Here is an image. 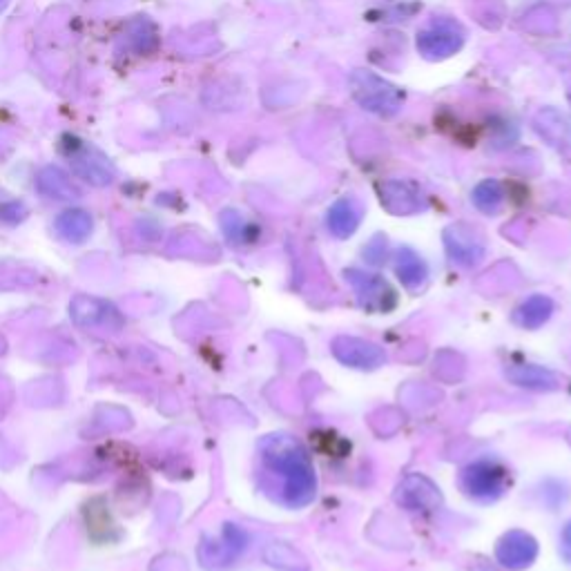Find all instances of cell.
I'll use <instances>...</instances> for the list:
<instances>
[{"label": "cell", "mask_w": 571, "mask_h": 571, "mask_svg": "<svg viewBox=\"0 0 571 571\" xmlns=\"http://www.w3.org/2000/svg\"><path fill=\"white\" fill-rule=\"evenodd\" d=\"M264 460L270 471L282 476L284 502L288 507H306L315 498V471L302 444L286 435H273L264 444Z\"/></svg>", "instance_id": "6da1fadb"}, {"label": "cell", "mask_w": 571, "mask_h": 571, "mask_svg": "<svg viewBox=\"0 0 571 571\" xmlns=\"http://www.w3.org/2000/svg\"><path fill=\"white\" fill-rule=\"evenodd\" d=\"M351 94L366 112L377 116L398 114L404 103V92L400 87L371 70H355L351 74Z\"/></svg>", "instance_id": "7a4b0ae2"}, {"label": "cell", "mask_w": 571, "mask_h": 571, "mask_svg": "<svg viewBox=\"0 0 571 571\" xmlns=\"http://www.w3.org/2000/svg\"><path fill=\"white\" fill-rule=\"evenodd\" d=\"M464 45V29L451 18H435V21L422 29L415 38V47L427 61H444L458 54Z\"/></svg>", "instance_id": "3957f363"}, {"label": "cell", "mask_w": 571, "mask_h": 571, "mask_svg": "<svg viewBox=\"0 0 571 571\" xmlns=\"http://www.w3.org/2000/svg\"><path fill=\"white\" fill-rule=\"evenodd\" d=\"M462 489L473 500H496L507 487V471L493 460H478L462 469Z\"/></svg>", "instance_id": "277c9868"}, {"label": "cell", "mask_w": 571, "mask_h": 571, "mask_svg": "<svg viewBox=\"0 0 571 571\" xmlns=\"http://www.w3.org/2000/svg\"><path fill=\"white\" fill-rule=\"evenodd\" d=\"M331 351L337 362L351 366V369L373 371L386 362L384 348L369 340H362V337H348V335L335 337Z\"/></svg>", "instance_id": "5b68a950"}, {"label": "cell", "mask_w": 571, "mask_h": 571, "mask_svg": "<svg viewBox=\"0 0 571 571\" xmlns=\"http://www.w3.org/2000/svg\"><path fill=\"white\" fill-rule=\"evenodd\" d=\"M65 152L72 161L74 172L85 181L94 183V186H108V183L114 179V170L108 159H105L99 150L85 145L83 141L70 139V143H65Z\"/></svg>", "instance_id": "8992f818"}, {"label": "cell", "mask_w": 571, "mask_h": 571, "mask_svg": "<svg viewBox=\"0 0 571 571\" xmlns=\"http://www.w3.org/2000/svg\"><path fill=\"white\" fill-rule=\"evenodd\" d=\"M496 558L502 567L511 571L527 569L529 565H534V560L538 558L536 538L527 534V531H509V534L500 538L496 547Z\"/></svg>", "instance_id": "52a82bcc"}, {"label": "cell", "mask_w": 571, "mask_h": 571, "mask_svg": "<svg viewBox=\"0 0 571 571\" xmlns=\"http://www.w3.org/2000/svg\"><path fill=\"white\" fill-rule=\"evenodd\" d=\"M346 282L355 288L357 299L364 308H371V311H386L393 304L395 293L391 286L384 282L380 275H369L364 270L351 268L344 273Z\"/></svg>", "instance_id": "ba28073f"}, {"label": "cell", "mask_w": 571, "mask_h": 571, "mask_svg": "<svg viewBox=\"0 0 571 571\" xmlns=\"http://www.w3.org/2000/svg\"><path fill=\"white\" fill-rule=\"evenodd\" d=\"M395 500L411 511H433L442 505V493L427 476L411 473L400 482Z\"/></svg>", "instance_id": "9c48e42d"}, {"label": "cell", "mask_w": 571, "mask_h": 571, "mask_svg": "<svg viewBox=\"0 0 571 571\" xmlns=\"http://www.w3.org/2000/svg\"><path fill=\"white\" fill-rule=\"evenodd\" d=\"M444 246H447L451 261H456L464 268L480 264L482 257H485V244L473 235V230L464 226H453L444 232Z\"/></svg>", "instance_id": "30bf717a"}, {"label": "cell", "mask_w": 571, "mask_h": 571, "mask_svg": "<svg viewBox=\"0 0 571 571\" xmlns=\"http://www.w3.org/2000/svg\"><path fill=\"white\" fill-rule=\"evenodd\" d=\"M380 199L382 206L393 215H413L427 206L422 192L406 181H384L380 186Z\"/></svg>", "instance_id": "8fae6325"}, {"label": "cell", "mask_w": 571, "mask_h": 571, "mask_svg": "<svg viewBox=\"0 0 571 571\" xmlns=\"http://www.w3.org/2000/svg\"><path fill=\"white\" fill-rule=\"evenodd\" d=\"M74 322L85 328H121V315L116 308L92 297H76L72 302Z\"/></svg>", "instance_id": "7c38bea8"}, {"label": "cell", "mask_w": 571, "mask_h": 571, "mask_svg": "<svg viewBox=\"0 0 571 571\" xmlns=\"http://www.w3.org/2000/svg\"><path fill=\"white\" fill-rule=\"evenodd\" d=\"M362 221V206L353 197L337 199L326 215V226L331 230V235L337 239H348L355 235V230L360 228Z\"/></svg>", "instance_id": "4fadbf2b"}, {"label": "cell", "mask_w": 571, "mask_h": 571, "mask_svg": "<svg viewBox=\"0 0 571 571\" xmlns=\"http://www.w3.org/2000/svg\"><path fill=\"white\" fill-rule=\"evenodd\" d=\"M505 375L511 384L520 386V389H529V391H556L560 386V380L554 371L543 369V366H536V364L509 366Z\"/></svg>", "instance_id": "5bb4252c"}, {"label": "cell", "mask_w": 571, "mask_h": 571, "mask_svg": "<svg viewBox=\"0 0 571 571\" xmlns=\"http://www.w3.org/2000/svg\"><path fill=\"white\" fill-rule=\"evenodd\" d=\"M246 531H241L239 527L235 525H226L224 529V538H221V543L219 545H208V547H203V549H208L210 554L206 556L203 554V560L206 563L203 565H208V567H224V565H230L232 560H235L241 551L246 549Z\"/></svg>", "instance_id": "9a60e30c"}, {"label": "cell", "mask_w": 571, "mask_h": 571, "mask_svg": "<svg viewBox=\"0 0 571 571\" xmlns=\"http://www.w3.org/2000/svg\"><path fill=\"white\" fill-rule=\"evenodd\" d=\"M395 275L400 277L404 288L418 290L424 282H427L429 266L413 248L404 246L398 250V255H395Z\"/></svg>", "instance_id": "2e32d148"}, {"label": "cell", "mask_w": 571, "mask_h": 571, "mask_svg": "<svg viewBox=\"0 0 571 571\" xmlns=\"http://www.w3.org/2000/svg\"><path fill=\"white\" fill-rule=\"evenodd\" d=\"M551 313H554V302L547 295H531L514 311V322L527 331H536V328L545 326L549 322Z\"/></svg>", "instance_id": "e0dca14e"}, {"label": "cell", "mask_w": 571, "mask_h": 571, "mask_svg": "<svg viewBox=\"0 0 571 571\" xmlns=\"http://www.w3.org/2000/svg\"><path fill=\"white\" fill-rule=\"evenodd\" d=\"M56 232L65 241L81 244V241H85L87 235L92 232V219L83 210H67L56 219Z\"/></svg>", "instance_id": "ac0fdd59"}, {"label": "cell", "mask_w": 571, "mask_h": 571, "mask_svg": "<svg viewBox=\"0 0 571 571\" xmlns=\"http://www.w3.org/2000/svg\"><path fill=\"white\" fill-rule=\"evenodd\" d=\"M264 558L270 567H275L279 571H311L308 560L299 554L295 547L284 543L268 545L264 551Z\"/></svg>", "instance_id": "d6986e66"}, {"label": "cell", "mask_w": 571, "mask_h": 571, "mask_svg": "<svg viewBox=\"0 0 571 571\" xmlns=\"http://www.w3.org/2000/svg\"><path fill=\"white\" fill-rule=\"evenodd\" d=\"M536 130L543 134L551 145H565L571 141V125L563 114L556 110H543L536 116Z\"/></svg>", "instance_id": "ffe728a7"}, {"label": "cell", "mask_w": 571, "mask_h": 571, "mask_svg": "<svg viewBox=\"0 0 571 571\" xmlns=\"http://www.w3.org/2000/svg\"><path fill=\"white\" fill-rule=\"evenodd\" d=\"M471 201L473 206L480 212H485V215H496L502 208V203H505V188H502V183L496 179H485L473 188Z\"/></svg>", "instance_id": "44dd1931"}, {"label": "cell", "mask_w": 571, "mask_h": 571, "mask_svg": "<svg viewBox=\"0 0 571 571\" xmlns=\"http://www.w3.org/2000/svg\"><path fill=\"white\" fill-rule=\"evenodd\" d=\"M38 188H41L45 195L56 197V199H74L79 197V192L72 186V181L65 177V174L58 168H45L38 177Z\"/></svg>", "instance_id": "7402d4cb"}, {"label": "cell", "mask_w": 571, "mask_h": 571, "mask_svg": "<svg viewBox=\"0 0 571 571\" xmlns=\"http://www.w3.org/2000/svg\"><path fill=\"white\" fill-rule=\"evenodd\" d=\"M560 551H563V558L567 563H571V520L565 525L563 534H560Z\"/></svg>", "instance_id": "603a6c76"}, {"label": "cell", "mask_w": 571, "mask_h": 571, "mask_svg": "<svg viewBox=\"0 0 571 571\" xmlns=\"http://www.w3.org/2000/svg\"><path fill=\"white\" fill-rule=\"evenodd\" d=\"M0 7H3V0H0Z\"/></svg>", "instance_id": "cb8c5ba5"}]
</instances>
